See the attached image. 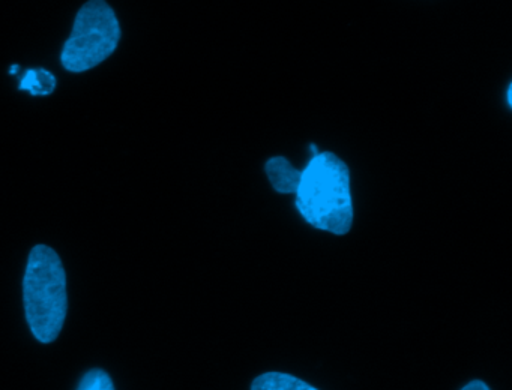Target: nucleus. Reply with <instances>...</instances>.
<instances>
[{"label": "nucleus", "mask_w": 512, "mask_h": 390, "mask_svg": "<svg viewBox=\"0 0 512 390\" xmlns=\"http://www.w3.org/2000/svg\"><path fill=\"white\" fill-rule=\"evenodd\" d=\"M460 390H491V389H490V387H488V384L485 383V381L472 380V381H469V383H467L466 386L461 387Z\"/></svg>", "instance_id": "8"}, {"label": "nucleus", "mask_w": 512, "mask_h": 390, "mask_svg": "<svg viewBox=\"0 0 512 390\" xmlns=\"http://www.w3.org/2000/svg\"><path fill=\"white\" fill-rule=\"evenodd\" d=\"M295 194L296 209L308 224L335 236L349 233L353 224L350 173L337 155H314L302 170Z\"/></svg>", "instance_id": "1"}, {"label": "nucleus", "mask_w": 512, "mask_h": 390, "mask_svg": "<svg viewBox=\"0 0 512 390\" xmlns=\"http://www.w3.org/2000/svg\"><path fill=\"white\" fill-rule=\"evenodd\" d=\"M121 39V23L110 3L88 0L77 12L62 47V66L73 74L91 71L115 53Z\"/></svg>", "instance_id": "3"}, {"label": "nucleus", "mask_w": 512, "mask_h": 390, "mask_svg": "<svg viewBox=\"0 0 512 390\" xmlns=\"http://www.w3.org/2000/svg\"><path fill=\"white\" fill-rule=\"evenodd\" d=\"M23 303L29 329L41 344H52L64 329L68 312L67 273L58 252L32 248L23 278Z\"/></svg>", "instance_id": "2"}, {"label": "nucleus", "mask_w": 512, "mask_h": 390, "mask_svg": "<svg viewBox=\"0 0 512 390\" xmlns=\"http://www.w3.org/2000/svg\"><path fill=\"white\" fill-rule=\"evenodd\" d=\"M272 188L280 194H295L302 170L293 167L284 156H274L265 165Z\"/></svg>", "instance_id": "4"}, {"label": "nucleus", "mask_w": 512, "mask_h": 390, "mask_svg": "<svg viewBox=\"0 0 512 390\" xmlns=\"http://www.w3.org/2000/svg\"><path fill=\"white\" fill-rule=\"evenodd\" d=\"M77 390H116L112 378L104 369L94 368L86 372Z\"/></svg>", "instance_id": "7"}, {"label": "nucleus", "mask_w": 512, "mask_h": 390, "mask_svg": "<svg viewBox=\"0 0 512 390\" xmlns=\"http://www.w3.org/2000/svg\"><path fill=\"white\" fill-rule=\"evenodd\" d=\"M19 87L34 96H49L55 92L56 77L44 68L28 69Z\"/></svg>", "instance_id": "6"}, {"label": "nucleus", "mask_w": 512, "mask_h": 390, "mask_svg": "<svg viewBox=\"0 0 512 390\" xmlns=\"http://www.w3.org/2000/svg\"><path fill=\"white\" fill-rule=\"evenodd\" d=\"M251 390H319L307 381L286 372H265L254 378Z\"/></svg>", "instance_id": "5"}]
</instances>
